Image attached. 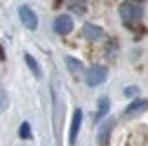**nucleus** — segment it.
<instances>
[{
	"mask_svg": "<svg viewBox=\"0 0 148 146\" xmlns=\"http://www.w3.org/2000/svg\"><path fill=\"white\" fill-rule=\"evenodd\" d=\"M146 106H148V101H134L132 106L127 108V113H125V116H127V118H132V116H136V113H141V111H143Z\"/></svg>",
	"mask_w": 148,
	"mask_h": 146,
	"instance_id": "nucleus-11",
	"label": "nucleus"
},
{
	"mask_svg": "<svg viewBox=\"0 0 148 146\" xmlns=\"http://www.w3.org/2000/svg\"><path fill=\"white\" fill-rule=\"evenodd\" d=\"M141 5H136V3H132V0H125V3L120 5V19L125 21V24H132V21H139L141 19Z\"/></svg>",
	"mask_w": 148,
	"mask_h": 146,
	"instance_id": "nucleus-1",
	"label": "nucleus"
},
{
	"mask_svg": "<svg viewBox=\"0 0 148 146\" xmlns=\"http://www.w3.org/2000/svg\"><path fill=\"white\" fill-rule=\"evenodd\" d=\"M71 7L75 10V12H85V3H82V0H73V3H71Z\"/></svg>",
	"mask_w": 148,
	"mask_h": 146,
	"instance_id": "nucleus-13",
	"label": "nucleus"
},
{
	"mask_svg": "<svg viewBox=\"0 0 148 146\" xmlns=\"http://www.w3.org/2000/svg\"><path fill=\"white\" fill-rule=\"evenodd\" d=\"M108 108H110V99H108V97H101V99H99V106H97L94 118H97V120H101V118L108 113Z\"/></svg>",
	"mask_w": 148,
	"mask_h": 146,
	"instance_id": "nucleus-9",
	"label": "nucleus"
},
{
	"mask_svg": "<svg viewBox=\"0 0 148 146\" xmlns=\"http://www.w3.org/2000/svg\"><path fill=\"white\" fill-rule=\"evenodd\" d=\"M66 66H68V71L73 73V76H78V73H85L82 61H80V59H75V57H66Z\"/></svg>",
	"mask_w": 148,
	"mask_h": 146,
	"instance_id": "nucleus-8",
	"label": "nucleus"
},
{
	"mask_svg": "<svg viewBox=\"0 0 148 146\" xmlns=\"http://www.w3.org/2000/svg\"><path fill=\"white\" fill-rule=\"evenodd\" d=\"M113 125H115L113 120H106L99 125V146H108V137L113 132Z\"/></svg>",
	"mask_w": 148,
	"mask_h": 146,
	"instance_id": "nucleus-6",
	"label": "nucleus"
},
{
	"mask_svg": "<svg viewBox=\"0 0 148 146\" xmlns=\"http://www.w3.org/2000/svg\"><path fill=\"white\" fill-rule=\"evenodd\" d=\"M80 125H82V111L75 108V111H73V120H71V132H68V141L71 144H75L78 132H80Z\"/></svg>",
	"mask_w": 148,
	"mask_h": 146,
	"instance_id": "nucleus-5",
	"label": "nucleus"
},
{
	"mask_svg": "<svg viewBox=\"0 0 148 146\" xmlns=\"http://www.w3.org/2000/svg\"><path fill=\"white\" fill-rule=\"evenodd\" d=\"M54 31L57 33H71L73 31V17L71 14H59L57 19H54Z\"/></svg>",
	"mask_w": 148,
	"mask_h": 146,
	"instance_id": "nucleus-4",
	"label": "nucleus"
},
{
	"mask_svg": "<svg viewBox=\"0 0 148 146\" xmlns=\"http://www.w3.org/2000/svg\"><path fill=\"white\" fill-rule=\"evenodd\" d=\"M24 61H26V66L31 68V73H33V76H35V78H40V76H42V71H40V66H38V61H35V59L31 57V54H28V52L24 54Z\"/></svg>",
	"mask_w": 148,
	"mask_h": 146,
	"instance_id": "nucleus-10",
	"label": "nucleus"
},
{
	"mask_svg": "<svg viewBox=\"0 0 148 146\" xmlns=\"http://www.w3.org/2000/svg\"><path fill=\"white\" fill-rule=\"evenodd\" d=\"M82 35H85L87 40H101L103 38V31L99 26H94V24H85L82 26Z\"/></svg>",
	"mask_w": 148,
	"mask_h": 146,
	"instance_id": "nucleus-7",
	"label": "nucleus"
},
{
	"mask_svg": "<svg viewBox=\"0 0 148 146\" xmlns=\"http://www.w3.org/2000/svg\"><path fill=\"white\" fill-rule=\"evenodd\" d=\"M125 94H127V97H134V94H136V87H127Z\"/></svg>",
	"mask_w": 148,
	"mask_h": 146,
	"instance_id": "nucleus-15",
	"label": "nucleus"
},
{
	"mask_svg": "<svg viewBox=\"0 0 148 146\" xmlns=\"http://www.w3.org/2000/svg\"><path fill=\"white\" fill-rule=\"evenodd\" d=\"M19 19H21V24H24L28 31H35V28H38V17H35V12H33L28 5H21V7H19Z\"/></svg>",
	"mask_w": 148,
	"mask_h": 146,
	"instance_id": "nucleus-3",
	"label": "nucleus"
},
{
	"mask_svg": "<svg viewBox=\"0 0 148 146\" xmlns=\"http://www.w3.org/2000/svg\"><path fill=\"white\" fill-rule=\"evenodd\" d=\"M5 104H7V97H5V92H3V90H0V113H3Z\"/></svg>",
	"mask_w": 148,
	"mask_h": 146,
	"instance_id": "nucleus-14",
	"label": "nucleus"
},
{
	"mask_svg": "<svg viewBox=\"0 0 148 146\" xmlns=\"http://www.w3.org/2000/svg\"><path fill=\"white\" fill-rule=\"evenodd\" d=\"M19 137L21 139H31V125L28 123H21L19 125Z\"/></svg>",
	"mask_w": 148,
	"mask_h": 146,
	"instance_id": "nucleus-12",
	"label": "nucleus"
},
{
	"mask_svg": "<svg viewBox=\"0 0 148 146\" xmlns=\"http://www.w3.org/2000/svg\"><path fill=\"white\" fill-rule=\"evenodd\" d=\"M106 78H108V71H106L103 66H92V68H87V71H85V83H87L89 87L101 85Z\"/></svg>",
	"mask_w": 148,
	"mask_h": 146,
	"instance_id": "nucleus-2",
	"label": "nucleus"
}]
</instances>
